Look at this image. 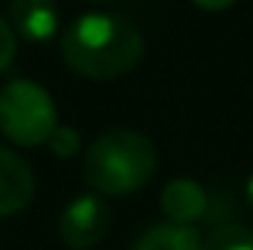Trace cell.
I'll return each instance as SVG.
<instances>
[{
  "label": "cell",
  "instance_id": "1",
  "mask_svg": "<svg viewBox=\"0 0 253 250\" xmlns=\"http://www.w3.org/2000/svg\"><path fill=\"white\" fill-rule=\"evenodd\" d=\"M144 53L138 27L112 12H85L62 33V59L88 80H112L126 74Z\"/></svg>",
  "mask_w": 253,
  "mask_h": 250
},
{
  "label": "cell",
  "instance_id": "2",
  "mask_svg": "<svg viewBox=\"0 0 253 250\" xmlns=\"http://www.w3.org/2000/svg\"><path fill=\"white\" fill-rule=\"evenodd\" d=\"M156 171V147L135 129H109L97 135L85 153L83 177L100 194H129L147 186Z\"/></svg>",
  "mask_w": 253,
  "mask_h": 250
},
{
  "label": "cell",
  "instance_id": "3",
  "mask_svg": "<svg viewBox=\"0 0 253 250\" xmlns=\"http://www.w3.org/2000/svg\"><path fill=\"white\" fill-rule=\"evenodd\" d=\"M56 106L53 97L33 80H9L0 88V132L21 144L39 147L56 129Z\"/></svg>",
  "mask_w": 253,
  "mask_h": 250
},
{
  "label": "cell",
  "instance_id": "4",
  "mask_svg": "<svg viewBox=\"0 0 253 250\" xmlns=\"http://www.w3.org/2000/svg\"><path fill=\"white\" fill-rule=\"evenodd\" d=\"M109 224H112V215H109V206L103 203V197L83 194V197H74L62 209L59 236L68 248L85 250L94 248L109 233Z\"/></svg>",
  "mask_w": 253,
  "mask_h": 250
},
{
  "label": "cell",
  "instance_id": "5",
  "mask_svg": "<svg viewBox=\"0 0 253 250\" xmlns=\"http://www.w3.org/2000/svg\"><path fill=\"white\" fill-rule=\"evenodd\" d=\"M33 194H36V180L30 165L18 153L0 144V218L27 209Z\"/></svg>",
  "mask_w": 253,
  "mask_h": 250
},
{
  "label": "cell",
  "instance_id": "6",
  "mask_svg": "<svg viewBox=\"0 0 253 250\" xmlns=\"http://www.w3.org/2000/svg\"><path fill=\"white\" fill-rule=\"evenodd\" d=\"M9 15L15 33L33 44L50 42L59 30V12L53 0H12Z\"/></svg>",
  "mask_w": 253,
  "mask_h": 250
},
{
  "label": "cell",
  "instance_id": "7",
  "mask_svg": "<svg viewBox=\"0 0 253 250\" xmlns=\"http://www.w3.org/2000/svg\"><path fill=\"white\" fill-rule=\"evenodd\" d=\"M159 206L162 212L171 218V224H180V227H191L194 221H200L209 209V197H206V188L200 186L197 180H171L168 186L162 188V197H159Z\"/></svg>",
  "mask_w": 253,
  "mask_h": 250
},
{
  "label": "cell",
  "instance_id": "8",
  "mask_svg": "<svg viewBox=\"0 0 253 250\" xmlns=\"http://www.w3.org/2000/svg\"><path fill=\"white\" fill-rule=\"evenodd\" d=\"M132 250H203V239L194 227L156 224L132 245Z\"/></svg>",
  "mask_w": 253,
  "mask_h": 250
},
{
  "label": "cell",
  "instance_id": "9",
  "mask_svg": "<svg viewBox=\"0 0 253 250\" xmlns=\"http://www.w3.org/2000/svg\"><path fill=\"white\" fill-rule=\"evenodd\" d=\"M203 250H253V230L245 224H221L203 239Z\"/></svg>",
  "mask_w": 253,
  "mask_h": 250
},
{
  "label": "cell",
  "instance_id": "10",
  "mask_svg": "<svg viewBox=\"0 0 253 250\" xmlns=\"http://www.w3.org/2000/svg\"><path fill=\"white\" fill-rule=\"evenodd\" d=\"M47 144H50V150L56 153V156H74L77 150H80V132L74 129V126H56L53 129V135L47 138Z\"/></svg>",
  "mask_w": 253,
  "mask_h": 250
},
{
  "label": "cell",
  "instance_id": "11",
  "mask_svg": "<svg viewBox=\"0 0 253 250\" xmlns=\"http://www.w3.org/2000/svg\"><path fill=\"white\" fill-rule=\"evenodd\" d=\"M15 50H18V39H15V30L0 18V71H6L12 59H15Z\"/></svg>",
  "mask_w": 253,
  "mask_h": 250
},
{
  "label": "cell",
  "instance_id": "12",
  "mask_svg": "<svg viewBox=\"0 0 253 250\" xmlns=\"http://www.w3.org/2000/svg\"><path fill=\"white\" fill-rule=\"evenodd\" d=\"M191 3H197L200 9H209V12H218V9H227V6H233L236 0H191Z\"/></svg>",
  "mask_w": 253,
  "mask_h": 250
},
{
  "label": "cell",
  "instance_id": "13",
  "mask_svg": "<svg viewBox=\"0 0 253 250\" xmlns=\"http://www.w3.org/2000/svg\"><path fill=\"white\" fill-rule=\"evenodd\" d=\"M245 191H248V200H251V206H253V174L248 177V188Z\"/></svg>",
  "mask_w": 253,
  "mask_h": 250
}]
</instances>
